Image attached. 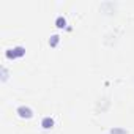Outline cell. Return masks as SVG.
I'll list each match as a JSON object with an SVG mask.
<instances>
[{
    "mask_svg": "<svg viewBox=\"0 0 134 134\" xmlns=\"http://www.w3.org/2000/svg\"><path fill=\"white\" fill-rule=\"evenodd\" d=\"M55 25H57L58 29H65V27H66V19H65L63 16H58V18L55 19Z\"/></svg>",
    "mask_w": 134,
    "mask_h": 134,
    "instance_id": "obj_4",
    "label": "cell"
},
{
    "mask_svg": "<svg viewBox=\"0 0 134 134\" xmlns=\"http://www.w3.org/2000/svg\"><path fill=\"white\" fill-rule=\"evenodd\" d=\"M41 126H43L44 129H49V128L54 126V120H52L51 117H44V118L41 120Z\"/></svg>",
    "mask_w": 134,
    "mask_h": 134,
    "instance_id": "obj_3",
    "label": "cell"
},
{
    "mask_svg": "<svg viewBox=\"0 0 134 134\" xmlns=\"http://www.w3.org/2000/svg\"><path fill=\"white\" fill-rule=\"evenodd\" d=\"M58 41H60V36H58V35H52V36L49 38V44H51L52 47H55V46L58 44Z\"/></svg>",
    "mask_w": 134,
    "mask_h": 134,
    "instance_id": "obj_5",
    "label": "cell"
},
{
    "mask_svg": "<svg viewBox=\"0 0 134 134\" xmlns=\"http://www.w3.org/2000/svg\"><path fill=\"white\" fill-rule=\"evenodd\" d=\"M110 134H126V129H123V128H112Z\"/></svg>",
    "mask_w": 134,
    "mask_h": 134,
    "instance_id": "obj_6",
    "label": "cell"
},
{
    "mask_svg": "<svg viewBox=\"0 0 134 134\" xmlns=\"http://www.w3.org/2000/svg\"><path fill=\"white\" fill-rule=\"evenodd\" d=\"M0 71H2V81H7V79H8V70L5 68V66H2V68H0Z\"/></svg>",
    "mask_w": 134,
    "mask_h": 134,
    "instance_id": "obj_7",
    "label": "cell"
},
{
    "mask_svg": "<svg viewBox=\"0 0 134 134\" xmlns=\"http://www.w3.org/2000/svg\"><path fill=\"white\" fill-rule=\"evenodd\" d=\"M25 54V47H22V46H16V47H10V49H7V52H5V55H7V58H19V57H22Z\"/></svg>",
    "mask_w": 134,
    "mask_h": 134,
    "instance_id": "obj_1",
    "label": "cell"
},
{
    "mask_svg": "<svg viewBox=\"0 0 134 134\" xmlns=\"http://www.w3.org/2000/svg\"><path fill=\"white\" fill-rule=\"evenodd\" d=\"M16 112H18V115L22 117V118H30V117H33V110H32L29 106H19V107L16 109Z\"/></svg>",
    "mask_w": 134,
    "mask_h": 134,
    "instance_id": "obj_2",
    "label": "cell"
}]
</instances>
